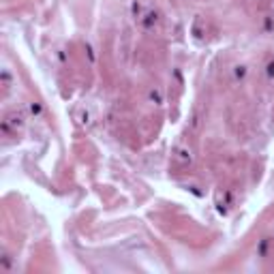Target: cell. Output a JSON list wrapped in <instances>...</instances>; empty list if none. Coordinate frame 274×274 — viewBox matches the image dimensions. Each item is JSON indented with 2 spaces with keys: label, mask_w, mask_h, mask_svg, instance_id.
I'll list each match as a JSON object with an SVG mask.
<instances>
[{
  "label": "cell",
  "mask_w": 274,
  "mask_h": 274,
  "mask_svg": "<svg viewBox=\"0 0 274 274\" xmlns=\"http://www.w3.org/2000/svg\"><path fill=\"white\" fill-rule=\"evenodd\" d=\"M22 125H24V120H22V116L13 112V114H9L7 118L2 120V131H4V135H15L17 129H22Z\"/></svg>",
  "instance_id": "1"
},
{
  "label": "cell",
  "mask_w": 274,
  "mask_h": 274,
  "mask_svg": "<svg viewBox=\"0 0 274 274\" xmlns=\"http://www.w3.org/2000/svg\"><path fill=\"white\" fill-rule=\"evenodd\" d=\"M174 161H178V163H189V161H191V152H189L186 148H176Z\"/></svg>",
  "instance_id": "2"
},
{
  "label": "cell",
  "mask_w": 274,
  "mask_h": 274,
  "mask_svg": "<svg viewBox=\"0 0 274 274\" xmlns=\"http://www.w3.org/2000/svg\"><path fill=\"white\" fill-rule=\"evenodd\" d=\"M266 73L270 75V77H274V60H270V62L266 65Z\"/></svg>",
  "instance_id": "3"
}]
</instances>
